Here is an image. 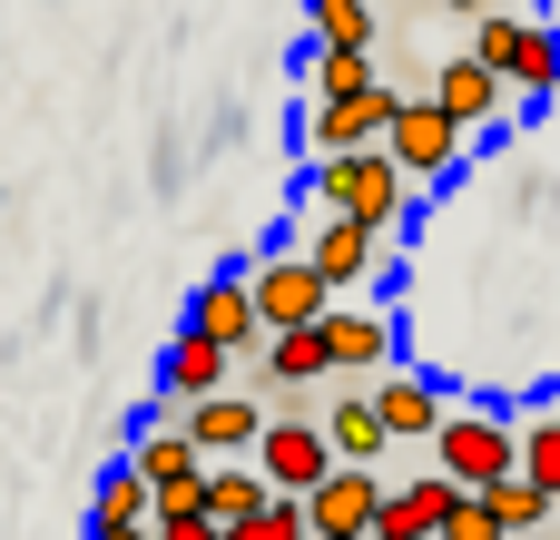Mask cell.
I'll return each mask as SVG.
<instances>
[{"label": "cell", "instance_id": "cell-17", "mask_svg": "<svg viewBox=\"0 0 560 540\" xmlns=\"http://www.w3.org/2000/svg\"><path fill=\"white\" fill-rule=\"evenodd\" d=\"M325 443H335V462H384V413H374V394H364V374H345V394L325 403Z\"/></svg>", "mask_w": 560, "mask_h": 540}, {"label": "cell", "instance_id": "cell-13", "mask_svg": "<svg viewBox=\"0 0 560 540\" xmlns=\"http://www.w3.org/2000/svg\"><path fill=\"white\" fill-rule=\"evenodd\" d=\"M364 394H374V413H384V433H394V443H433V423L453 413V403H443V384H433V374H404V364L364 374Z\"/></svg>", "mask_w": 560, "mask_h": 540}, {"label": "cell", "instance_id": "cell-14", "mask_svg": "<svg viewBox=\"0 0 560 540\" xmlns=\"http://www.w3.org/2000/svg\"><path fill=\"white\" fill-rule=\"evenodd\" d=\"M433 98L463 118V138H482V128H502V108H512V79L492 69V59H443V79H433Z\"/></svg>", "mask_w": 560, "mask_h": 540}, {"label": "cell", "instance_id": "cell-18", "mask_svg": "<svg viewBox=\"0 0 560 540\" xmlns=\"http://www.w3.org/2000/svg\"><path fill=\"white\" fill-rule=\"evenodd\" d=\"M266 384H335L325 325H276V334H266V364H256V394H266Z\"/></svg>", "mask_w": 560, "mask_h": 540}, {"label": "cell", "instance_id": "cell-28", "mask_svg": "<svg viewBox=\"0 0 560 540\" xmlns=\"http://www.w3.org/2000/svg\"><path fill=\"white\" fill-rule=\"evenodd\" d=\"M158 540H226V521H217V512H167Z\"/></svg>", "mask_w": 560, "mask_h": 540}, {"label": "cell", "instance_id": "cell-7", "mask_svg": "<svg viewBox=\"0 0 560 540\" xmlns=\"http://www.w3.org/2000/svg\"><path fill=\"white\" fill-rule=\"evenodd\" d=\"M167 423H187V443L207 453V462H226V453H256V433H266V403H246L236 384H217V394H197V403H158Z\"/></svg>", "mask_w": 560, "mask_h": 540}, {"label": "cell", "instance_id": "cell-12", "mask_svg": "<svg viewBox=\"0 0 560 540\" xmlns=\"http://www.w3.org/2000/svg\"><path fill=\"white\" fill-rule=\"evenodd\" d=\"M463 502V482L433 462L423 482H384V512H374V540H443V512Z\"/></svg>", "mask_w": 560, "mask_h": 540}, {"label": "cell", "instance_id": "cell-8", "mask_svg": "<svg viewBox=\"0 0 560 540\" xmlns=\"http://www.w3.org/2000/svg\"><path fill=\"white\" fill-rule=\"evenodd\" d=\"M394 98H404V89H384V79L354 89V98H305V148H315V157H335V148H374V138L394 128Z\"/></svg>", "mask_w": 560, "mask_h": 540}, {"label": "cell", "instance_id": "cell-25", "mask_svg": "<svg viewBox=\"0 0 560 540\" xmlns=\"http://www.w3.org/2000/svg\"><path fill=\"white\" fill-rule=\"evenodd\" d=\"M305 531H315V521H305V492H266L226 540H305Z\"/></svg>", "mask_w": 560, "mask_h": 540}, {"label": "cell", "instance_id": "cell-6", "mask_svg": "<svg viewBox=\"0 0 560 540\" xmlns=\"http://www.w3.org/2000/svg\"><path fill=\"white\" fill-rule=\"evenodd\" d=\"M256 472H266L276 492H315V482L335 472L325 423H315V413H266V433H256Z\"/></svg>", "mask_w": 560, "mask_h": 540}, {"label": "cell", "instance_id": "cell-1", "mask_svg": "<svg viewBox=\"0 0 560 540\" xmlns=\"http://www.w3.org/2000/svg\"><path fill=\"white\" fill-rule=\"evenodd\" d=\"M315 207L364 216V226H404L413 177L394 167V148H384V138H374V148H335V157H315Z\"/></svg>", "mask_w": 560, "mask_h": 540}, {"label": "cell", "instance_id": "cell-26", "mask_svg": "<svg viewBox=\"0 0 560 540\" xmlns=\"http://www.w3.org/2000/svg\"><path fill=\"white\" fill-rule=\"evenodd\" d=\"M443 540H512V521L492 512V492H463V502L443 512Z\"/></svg>", "mask_w": 560, "mask_h": 540}, {"label": "cell", "instance_id": "cell-16", "mask_svg": "<svg viewBox=\"0 0 560 540\" xmlns=\"http://www.w3.org/2000/svg\"><path fill=\"white\" fill-rule=\"evenodd\" d=\"M374 512H384L374 462H335V472L305 492V521H315V531H374Z\"/></svg>", "mask_w": 560, "mask_h": 540}, {"label": "cell", "instance_id": "cell-20", "mask_svg": "<svg viewBox=\"0 0 560 540\" xmlns=\"http://www.w3.org/2000/svg\"><path fill=\"white\" fill-rule=\"evenodd\" d=\"M502 79H512V98H551L560 89V30L551 20H522V49H512Z\"/></svg>", "mask_w": 560, "mask_h": 540}, {"label": "cell", "instance_id": "cell-27", "mask_svg": "<svg viewBox=\"0 0 560 540\" xmlns=\"http://www.w3.org/2000/svg\"><path fill=\"white\" fill-rule=\"evenodd\" d=\"M522 472L560 492V413H532V423H522Z\"/></svg>", "mask_w": 560, "mask_h": 540}, {"label": "cell", "instance_id": "cell-5", "mask_svg": "<svg viewBox=\"0 0 560 540\" xmlns=\"http://www.w3.org/2000/svg\"><path fill=\"white\" fill-rule=\"evenodd\" d=\"M246 285H256V315H266V334H276V325H315V315L335 305V285L315 275V256H305V246H276V256H256V275H246Z\"/></svg>", "mask_w": 560, "mask_h": 540}, {"label": "cell", "instance_id": "cell-24", "mask_svg": "<svg viewBox=\"0 0 560 540\" xmlns=\"http://www.w3.org/2000/svg\"><path fill=\"white\" fill-rule=\"evenodd\" d=\"M482 492H492V512H502L512 531H541V521L560 512V492H551V482H532V472H502V482H482Z\"/></svg>", "mask_w": 560, "mask_h": 540}, {"label": "cell", "instance_id": "cell-22", "mask_svg": "<svg viewBox=\"0 0 560 540\" xmlns=\"http://www.w3.org/2000/svg\"><path fill=\"white\" fill-rule=\"evenodd\" d=\"M315 49H374V0H305Z\"/></svg>", "mask_w": 560, "mask_h": 540}, {"label": "cell", "instance_id": "cell-19", "mask_svg": "<svg viewBox=\"0 0 560 540\" xmlns=\"http://www.w3.org/2000/svg\"><path fill=\"white\" fill-rule=\"evenodd\" d=\"M266 492H276V482L256 472V453H226V462H207V512H217L226 531H236V521H246Z\"/></svg>", "mask_w": 560, "mask_h": 540}, {"label": "cell", "instance_id": "cell-11", "mask_svg": "<svg viewBox=\"0 0 560 540\" xmlns=\"http://www.w3.org/2000/svg\"><path fill=\"white\" fill-rule=\"evenodd\" d=\"M236 364H246V354H226L217 334H197V325H177V334H167V354H158V403H197V394H217V384H236Z\"/></svg>", "mask_w": 560, "mask_h": 540}, {"label": "cell", "instance_id": "cell-23", "mask_svg": "<svg viewBox=\"0 0 560 540\" xmlns=\"http://www.w3.org/2000/svg\"><path fill=\"white\" fill-rule=\"evenodd\" d=\"M374 89V49H315L305 59V98H354Z\"/></svg>", "mask_w": 560, "mask_h": 540}, {"label": "cell", "instance_id": "cell-15", "mask_svg": "<svg viewBox=\"0 0 560 540\" xmlns=\"http://www.w3.org/2000/svg\"><path fill=\"white\" fill-rule=\"evenodd\" d=\"M315 325H325L335 374H384V364H394V315H374V305H325Z\"/></svg>", "mask_w": 560, "mask_h": 540}, {"label": "cell", "instance_id": "cell-9", "mask_svg": "<svg viewBox=\"0 0 560 540\" xmlns=\"http://www.w3.org/2000/svg\"><path fill=\"white\" fill-rule=\"evenodd\" d=\"M187 325H197V334H217L226 354H246V364H256V344H266V315H256V285H246V266H236V275H207V285L187 295Z\"/></svg>", "mask_w": 560, "mask_h": 540}, {"label": "cell", "instance_id": "cell-29", "mask_svg": "<svg viewBox=\"0 0 560 540\" xmlns=\"http://www.w3.org/2000/svg\"><path fill=\"white\" fill-rule=\"evenodd\" d=\"M89 540H158V521H118V531H89Z\"/></svg>", "mask_w": 560, "mask_h": 540}, {"label": "cell", "instance_id": "cell-2", "mask_svg": "<svg viewBox=\"0 0 560 540\" xmlns=\"http://www.w3.org/2000/svg\"><path fill=\"white\" fill-rule=\"evenodd\" d=\"M433 462H443L463 492H482V482L522 472V423H512V413H482V403H463V413H443V423H433Z\"/></svg>", "mask_w": 560, "mask_h": 540}, {"label": "cell", "instance_id": "cell-21", "mask_svg": "<svg viewBox=\"0 0 560 540\" xmlns=\"http://www.w3.org/2000/svg\"><path fill=\"white\" fill-rule=\"evenodd\" d=\"M118 521H158V492H148L138 462H118V472L98 482V502H89V531H118Z\"/></svg>", "mask_w": 560, "mask_h": 540}, {"label": "cell", "instance_id": "cell-31", "mask_svg": "<svg viewBox=\"0 0 560 540\" xmlns=\"http://www.w3.org/2000/svg\"><path fill=\"white\" fill-rule=\"evenodd\" d=\"M433 10H463V20H472V10H482V0H433Z\"/></svg>", "mask_w": 560, "mask_h": 540}, {"label": "cell", "instance_id": "cell-30", "mask_svg": "<svg viewBox=\"0 0 560 540\" xmlns=\"http://www.w3.org/2000/svg\"><path fill=\"white\" fill-rule=\"evenodd\" d=\"M305 540H374V531H305Z\"/></svg>", "mask_w": 560, "mask_h": 540}, {"label": "cell", "instance_id": "cell-4", "mask_svg": "<svg viewBox=\"0 0 560 540\" xmlns=\"http://www.w3.org/2000/svg\"><path fill=\"white\" fill-rule=\"evenodd\" d=\"M128 462H138V472H148V492H158V521H167V512H207V453L187 443V423H167V413H158V423L138 433V453H128Z\"/></svg>", "mask_w": 560, "mask_h": 540}, {"label": "cell", "instance_id": "cell-10", "mask_svg": "<svg viewBox=\"0 0 560 540\" xmlns=\"http://www.w3.org/2000/svg\"><path fill=\"white\" fill-rule=\"evenodd\" d=\"M305 256H315V275L345 295V285H364L374 275V256H384V226H364V216H335V207H315V226H305Z\"/></svg>", "mask_w": 560, "mask_h": 540}, {"label": "cell", "instance_id": "cell-3", "mask_svg": "<svg viewBox=\"0 0 560 540\" xmlns=\"http://www.w3.org/2000/svg\"><path fill=\"white\" fill-rule=\"evenodd\" d=\"M384 148H394V167H404L413 187H433V177H453V167H463V118H453L433 89H423V98H394Z\"/></svg>", "mask_w": 560, "mask_h": 540}, {"label": "cell", "instance_id": "cell-32", "mask_svg": "<svg viewBox=\"0 0 560 540\" xmlns=\"http://www.w3.org/2000/svg\"><path fill=\"white\" fill-rule=\"evenodd\" d=\"M512 540H551V531H512Z\"/></svg>", "mask_w": 560, "mask_h": 540}]
</instances>
